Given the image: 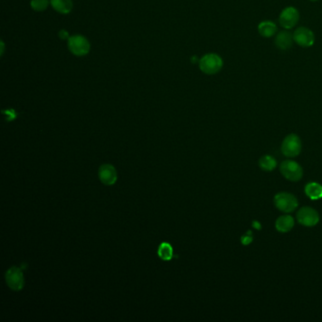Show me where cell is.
<instances>
[{"label":"cell","mask_w":322,"mask_h":322,"mask_svg":"<svg viewBox=\"0 0 322 322\" xmlns=\"http://www.w3.org/2000/svg\"><path fill=\"white\" fill-rule=\"evenodd\" d=\"M199 69L202 73L212 76L219 73L224 67V61L217 53H207L200 58Z\"/></svg>","instance_id":"cell-1"},{"label":"cell","mask_w":322,"mask_h":322,"mask_svg":"<svg viewBox=\"0 0 322 322\" xmlns=\"http://www.w3.org/2000/svg\"><path fill=\"white\" fill-rule=\"evenodd\" d=\"M282 153L287 158H295L300 155L303 150V143L301 138L295 134L290 133L285 136L284 141L282 143Z\"/></svg>","instance_id":"cell-2"},{"label":"cell","mask_w":322,"mask_h":322,"mask_svg":"<svg viewBox=\"0 0 322 322\" xmlns=\"http://www.w3.org/2000/svg\"><path fill=\"white\" fill-rule=\"evenodd\" d=\"M300 18L301 14L299 10L294 6H287L281 10L278 22L283 29L290 30L298 25Z\"/></svg>","instance_id":"cell-3"},{"label":"cell","mask_w":322,"mask_h":322,"mask_svg":"<svg viewBox=\"0 0 322 322\" xmlns=\"http://www.w3.org/2000/svg\"><path fill=\"white\" fill-rule=\"evenodd\" d=\"M274 204L276 208L283 213H292L298 208L299 201L298 199L291 193L281 192L274 197Z\"/></svg>","instance_id":"cell-4"},{"label":"cell","mask_w":322,"mask_h":322,"mask_svg":"<svg viewBox=\"0 0 322 322\" xmlns=\"http://www.w3.org/2000/svg\"><path fill=\"white\" fill-rule=\"evenodd\" d=\"M294 43L303 48H312L316 43V35L312 29L301 26L294 30Z\"/></svg>","instance_id":"cell-5"},{"label":"cell","mask_w":322,"mask_h":322,"mask_svg":"<svg viewBox=\"0 0 322 322\" xmlns=\"http://www.w3.org/2000/svg\"><path fill=\"white\" fill-rule=\"evenodd\" d=\"M281 174L284 178L290 181H299L303 177L302 165L293 160H285L280 165Z\"/></svg>","instance_id":"cell-6"},{"label":"cell","mask_w":322,"mask_h":322,"mask_svg":"<svg viewBox=\"0 0 322 322\" xmlns=\"http://www.w3.org/2000/svg\"><path fill=\"white\" fill-rule=\"evenodd\" d=\"M297 220L304 227L311 228L319 224L321 218L317 210L309 206H304L297 213Z\"/></svg>","instance_id":"cell-7"},{"label":"cell","mask_w":322,"mask_h":322,"mask_svg":"<svg viewBox=\"0 0 322 322\" xmlns=\"http://www.w3.org/2000/svg\"><path fill=\"white\" fill-rule=\"evenodd\" d=\"M88 40L81 35H74L68 38V48L75 56H85L90 51Z\"/></svg>","instance_id":"cell-8"},{"label":"cell","mask_w":322,"mask_h":322,"mask_svg":"<svg viewBox=\"0 0 322 322\" xmlns=\"http://www.w3.org/2000/svg\"><path fill=\"white\" fill-rule=\"evenodd\" d=\"M6 283L11 290L20 291L24 287V274L19 267H10L5 275Z\"/></svg>","instance_id":"cell-9"},{"label":"cell","mask_w":322,"mask_h":322,"mask_svg":"<svg viewBox=\"0 0 322 322\" xmlns=\"http://www.w3.org/2000/svg\"><path fill=\"white\" fill-rule=\"evenodd\" d=\"M274 44L276 48L280 50H288L293 47V33H291L288 29H283L278 31L274 36Z\"/></svg>","instance_id":"cell-10"},{"label":"cell","mask_w":322,"mask_h":322,"mask_svg":"<svg viewBox=\"0 0 322 322\" xmlns=\"http://www.w3.org/2000/svg\"><path fill=\"white\" fill-rule=\"evenodd\" d=\"M98 177L105 185H114L117 180V173L112 164H103L98 170Z\"/></svg>","instance_id":"cell-11"},{"label":"cell","mask_w":322,"mask_h":322,"mask_svg":"<svg viewBox=\"0 0 322 322\" xmlns=\"http://www.w3.org/2000/svg\"><path fill=\"white\" fill-rule=\"evenodd\" d=\"M257 31L263 38H272L278 32V26L272 20H263L258 24Z\"/></svg>","instance_id":"cell-12"},{"label":"cell","mask_w":322,"mask_h":322,"mask_svg":"<svg viewBox=\"0 0 322 322\" xmlns=\"http://www.w3.org/2000/svg\"><path fill=\"white\" fill-rule=\"evenodd\" d=\"M294 226H295V219L289 215L279 217L275 222L276 230L282 234L290 232Z\"/></svg>","instance_id":"cell-13"},{"label":"cell","mask_w":322,"mask_h":322,"mask_svg":"<svg viewBox=\"0 0 322 322\" xmlns=\"http://www.w3.org/2000/svg\"><path fill=\"white\" fill-rule=\"evenodd\" d=\"M305 195L312 200L322 199V184L317 181H311L305 185Z\"/></svg>","instance_id":"cell-14"},{"label":"cell","mask_w":322,"mask_h":322,"mask_svg":"<svg viewBox=\"0 0 322 322\" xmlns=\"http://www.w3.org/2000/svg\"><path fill=\"white\" fill-rule=\"evenodd\" d=\"M50 3L54 10L63 14L69 13L73 9L72 0H51Z\"/></svg>","instance_id":"cell-15"},{"label":"cell","mask_w":322,"mask_h":322,"mask_svg":"<svg viewBox=\"0 0 322 322\" xmlns=\"http://www.w3.org/2000/svg\"><path fill=\"white\" fill-rule=\"evenodd\" d=\"M259 166L261 169L267 172L274 170L277 166V161L270 155H264L259 159Z\"/></svg>","instance_id":"cell-16"},{"label":"cell","mask_w":322,"mask_h":322,"mask_svg":"<svg viewBox=\"0 0 322 322\" xmlns=\"http://www.w3.org/2000/svg\"><path fill=\"white\" fill-rule=\"evenodd\" d=\"M173 247L169 243L163 242L158 248V256L163 261H170L173 258Z\"/></svg>","instance_id":"cell-17"},{"label":"cell","mask_w":322,"mask_h":322,"mask_svg":"<svg viewBox=\"0 0 322 322\" xmlns=\"http://www.w3.org/2000/svg\"><path fill=\"white\" fill-rule=\"evenodd\" d=\"M48 0H31L30 6L31 8L36 11H43L47 10L48 7Z\"/></svg>","instance_id":"cell-18"},{"label":"cell","mask_w":322,"mask_h":322,"mask_svg":"<svg viewBox=\"0 0 322 322\" xmlns=\"http://www.w3.org/2000/svg\"><path fill=\"white\" fill-rule=\"evenodd\" d=\"M252 240H253V236H252L251 231H247L246 234H245L243 237H241V243L244 246L249 245L252 242Z\"/></svg>","instance_id":"cell-19"},{"label":"cell","mask_w":322,"mask_h":322,"mask_svg":"<svg viewBox=\"0 0 322 322\" xmlns=\"http://www.w3.org/2000/svg\"><path fill=\"white\" fill-rule=\"evenodd\" d=\"M59 36H60V38L65 40V39L68 38V33H67V31H66V30H61L59 32Z\"/></svg>","instance_id":"cell-20"},{"label":"cell","mask_w":322,"mask_h":322,"mask_svg":"<svg viewBox=\"0 0 322 322\" xmlns=\"http://www.w3.org/2000/svg\"><path fill=\"white\" fill-rule=\"evenodd\" d=\"M252 226L253 227L256 228V229H258V230H260L261 228H262V226H261V224L258 222V221H253V223H252Z\"/></svg>","instance_id":"cell-21"},{"label":"cell","mask_w":322,"mask_h":322,"mask_svg":"<svg viewBox=\"0 0 322 322\" xmlns=\"http://www.w3.org/2000/svg\"><path fill=\"white\" fill-rule=\"evenodd\" d=\"M309 1H311V2H318V1H320V0H309Z\"/></svg>","instance_id":"cell-22"}]
</instances>
